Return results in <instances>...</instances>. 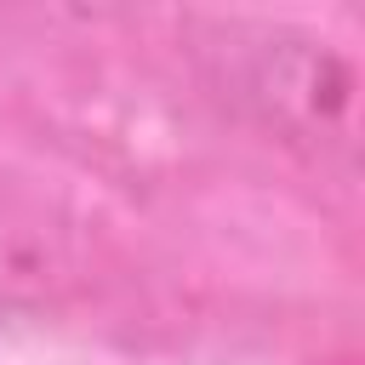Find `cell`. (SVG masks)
<instances>
[{
    "label": "cell",
    "instance_id": "6da1fadb",
    "mask_svg": "<svg viewBox=\"0 0 365 365\" xmlns=\"http://www.w3.org/2000/svg\"><path fill=\"white\" fill-rule=\"evenodd\" d=\"M182 51L211 97L314 165L359 154V63L348 46L285 17H194Z\"/></svg>",
    "mask_w": 365,
    "mask_h": 365
}]
</instances>
